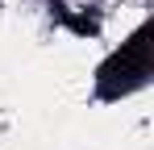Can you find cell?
Wrapping results in <instances>:
<instances>
[{
	"label": "cell",
	"instance_id": "cell-1",
	"mask_svg": "<svg viewBox=\"0 0 154 150\" xmlns=\"http://www.w3.org/2000/svg\"><path fill=\"white\" fill-rule=\"evenodd\" d=\"M150 75V29L137 25L121 46L112 50L96 71V96L100 100H121L129 92H137Z\"/></svg>",
	"mask_w": 154,
	"mask_h": 150
}]
</instances>
